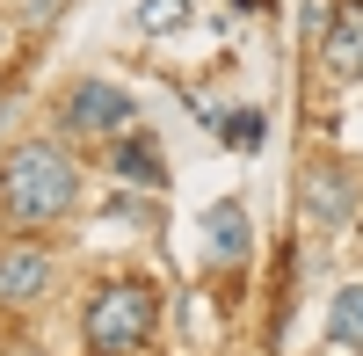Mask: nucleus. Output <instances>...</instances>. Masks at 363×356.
<instances>
[{
    "mask_svg": "<svg viewBox=\"0 0 363 356\" xmlns=\"http://www.w3.org/2000/svg\"><path fill=\"white\" fill-rule=\"evenodd\" d=\"M80 204V160L66 153V138H22L0 160V211L15 226H58Z\"/></svg>",
    "mask_w": 363,
    "mask_h": 356,
    "instance_id": "1",
    "label": "nucleus"
},
{
    "mask_svg": "<svg viewBox=\"0 0 363 356\" xmlns=\"http://www.w3.org/2000/svg\"><path fill=\"white\" fill-rule=\"evenodd\" d=\"M160 328V284L153 277H109L80 313L87 356H138Z\"/></svg>",
    "mask_w": 363,
    "mask_h": 356,
    "instance_id": "2",
    "label": "nucleus"
},
{
    "mask_svg": "<svg viewBox=\"0 0 363 356\" xmlns=\"http://www.w3.org/2000/svg\"><path fill=\"white\" fill-rule=\"evenodd\" d=\"M138 124V102L116 80H73L66 102H58V131L66 138H124Z\"/></svg>",
    "mask_w": 363,
    "mask_h": 356,
    "instance_id": "3",
    "label": "nucleus"
},
{
    "mask_svg": "<svg viewBox=\"0 0 363 356\" xmlns=\"http://www.w3.org/2000/svg\"><path fill=\"white\" fill-rule=\"evenodd\" d=\"M298 204H306V218H313V226H327V233H335V226H349V218H356L363 182H356L349 167L320 160V167H306V174H298Z\"/></svg>",
    "mask_w": 363,
    "mask_h": 356,
    "instance_id": "4",
    "label": "nucleus"
},
{
    "mask_svg": "<svg viewBox=\"0 0 363 356\" xmlns=\"http://www.w3.org/2000/svg\"><path fill=\"white\" fill-rule=\"evenodd\" d=\"M44 291H51V247L37 233L0 240V306H37Z\"/></svg>",
    "mask_w": 363,
    "mask_h": 356,
    "instance_id": "5",
    "label": "nucleus"
},
{
    "mask_svg": "<svg viewBox=\"0 0 363 356\" xmlns=\"http://www.w3.org/2000/svg\"><path fill=\"white\" fill-rule=\"evenodd\" d=\"M320 73L335 87L363 80V0H335V22H327V37H320Z\"/></svg>",
    "mask_w": 363,
    "mask_h": 356,
    "instance_id": "6",
    "label": "nucleus"
},
{
    "mask_svg": "<svg viewBox=\"0 0 363 356\" xmlns=\"http://www.w3.org/2000/svg\"><path fill=\"white\" fill-rule=\"evenodd\" d=\"M196 233H203L211 262H247V255H255V218H247V204H240V196L211 204V211L196 218Z\"/></svg>",
    "mask_w": 363,
    "mask_h": 356,
    "instance_id": "7",
    "label": "nucleus"
},
{
    "mask_svg": "<svg viewBox=\"0 0 363 356\" xmlns=\"http://www.w3.org/2000/svg\"><path fill=\"white\" fill-rule=\"evenodd\" d=\"M116 182H131V189H167V160H160V145L153 138H145V131H124V138H116Z\"/></svg>",
    "mask_w": 363,
    "mask_h": 356,
    "instance_id": "8",
    "label": "nucleus"
},
{
    "mask_svg": "<svg viewBox=\"0 0 363 356\" xmlns=\"http://www.w3.org/2000/svg\"><path fill=\"white\" fill-rule=\"evenodd\" d=\"M327 342L363 356V284H342L335 291V306H327Z\"/></svg>",
    "mask_w": 363,
    "mask_h": 356,
    "instance_id": "9",
    "label": "nucleus"
},
{
    "mask_svg": "<svg viewBox=\"0 0 363 356\" xmlns=\"http://www.w3.org/2000/svg\"><path fill=\"white\" fill-rule=\"evenodd\" d=\"M218 124V138L233 145V153H262V138H269V109H225V116H211Z\"/></svg>",
    "mask_w": 363,
    "mask_h": 356,
    "instance_id": "10",
    "label": "nucleus"
},
{
    "mask_svg": "<svg viewBox=\"0 0 363 356\" xmlns=\"http://www.w3.org/2000/svg\"><path fill=\"white\" fill-rule=\"evenodd\" d=\"M182 15H189V0H153V8L138 15V29H145V37H160V29H174Z\"/></svg>",
    "mask_w": 363,
    "mask_h": 356,
    "instance_id": "11",
    "label": "nucleus"
},
{
    "mask_svg": "<svg viewBox=\"0 0 363 356\" xmlns=\"http://www.w3.org/2000/svg\"><path fill=\"white\" fill-rule=\"evenodd\" d=\"M58 15H66V0H29V8H22V29H51Z\"/></svg>",
    "mask_w": 363,
    "mask_h": 356,
    "instance_id": "12",
    "label": "nucleus"
},
{
    "mask_svg": "<svg viewBox=\"0 0 363 356\" xmlns=\"http://www.w3.org/2000/svg\"><path fill=\"white\" fill-rule=\"evenodd\" d=\"M8 356H37V349H8Z\"/></svg>",
    "mask_w": 363,
    "mask_h": 356,
    "instance_id": "13",
    "label": "nucleus"
}]
</instances>
